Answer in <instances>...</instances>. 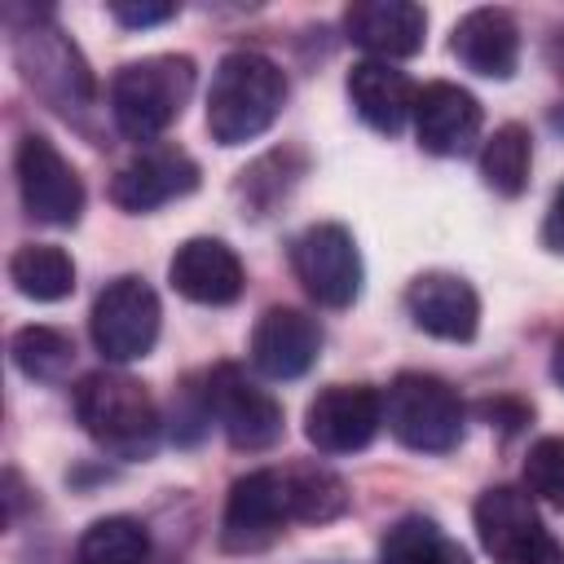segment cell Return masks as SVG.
<instances>
[{
    "label": "cell",
    "instance_id": "30",
    "mask_svg": "<svg viewBox=\"0 0 564 564\" xmlns=\"http://www.w3.org/2000/svg\"><path fill=\"white\" fill-rule=\"evenodd\" d=\"M524 564H564V546H560V542L546 533V538H542V542H538V546L524 555Z\"/></svg>",
    "mask_w": 564,
    "mask_h": 564
},
{
    "label": "cell",
    "instance_id": "7",
    "mask_svg": "<svg viewBox=\"0 0 564 564\" xmlns=\"http://www.w3.org/2000/svg\"><path fill=\"white\" fill-rule=\"evenodd\" d=\"M203 397H207V414L216 419V427L225 432V441L242 454H260L273 449L282 441V405L269 388H260L256 379H247L238 366H216L203 379Z\"/></svg>",
    "mask_w": 564,
    "mask_h": 564
},
{
    "label": "cell",
    "instance_id": "20",
    "mask_svg": "<svg viewBox=\"0 0 564 564\" xmlns=\"http://www.w3.org/2000/svg\"><path fill=\"white\" fill-rule=\"evenodd\" d=\"M414 97H419V88L392 62L366 57V62H357L348 70V101H352V110L375 132H383V137H397L414 119Z\"/></svg>",
    "mask_w": 564,
    "mask_h": 564
},
{
    "label": "cell",
    "instance_id": "2",
    "mask_svg": "<svg viewBox=\"0 0 564 564\" xmlns=\"http://www.w3.org/2000/svg\"><path fill=\"white\" fill-rule=\"evenodd\" d=\"M194 75H198L194 57H185V53H154V57L119 66L110 79L115 128L141 145L163 137L181 119V110L194 93Z\"/></svg>",
    "mask_w": 564,
    "mask_h": 564
},
{
    "label": "cell",
    "instance_id": "23",
    "mask_svg": "<svg viewBox=\"0 0 564 564\" xmlns=\"http://www.w3.org/2000/svg\"><path fill=\"white\" fill-rule=\"evenodd\" d=\"M282 480H286L291 520L326 524L348 511V485L326 463H291V467H282Z\"/></svg>",
    "mask_w": 564,
    "mask_h": 564
},
{
    "label": "cell",
    "instance_id": "27",
    "mask_svg": "<svg viewBox=\"0 0 564 564\" xmlns=\"http://www.w3.org/2000/svg\"><path fill=\"white\" fill-rule=\"evenodd\" d=\"M524 489L533 502L564 511V436H542L524 458Z\"/></svg>",
    "mask_w": 564,
    "mask_h": 564
},
{
    "label": "cell",
    "instance_id": "1",
    "mask_svg": "<svg viewBox=\"0 0 564 564\" xmlns=\"http://www.w3.org/2000/svg\"><path fill=\"white\" fill-rule=\"evenodd\" d=\"M286 106V75L256 48H234L216 62L207 88V132L216 145H247L273 128Z\"/></svg>",
    "mask_w": 564,
    "mask_h": 564
},
{
    "label": "cell",
    "instance_id": "24",
    "mask_svg": "<svg viewBox=\"0 0 564 564\" xmlns=\"http://www.w3.org/2000/svg\"><path fill=\"white\" fill-rule=\"evenodd\" d=\"M529 167H533V137H529L524 123H502L480 145V176L502 198H520L524 194Z\"/></svg>",
    "mask_w": 564,
    "mask_h": 564
},
{
    "label": "cell",
    "instance_id": "3",
    "mask_svg": "<svg viewBox=\"0 0 564 564\" xmlns=\"http://www.w3.org/2000/svg\"><path fill=\"white\" fill-rule=\"evenodd\" d=\"M75 414L84 432L119 458H150L159 445V405L145 383L123 370L84 375L75 388Z\"/></svg>",
    "mask_w": 564,
    "mask_h": 564
},
{
    "label": "cell",
    "instance_id": "31",
    "mask_svg": "<svg viewBox=\"0 0 564 564\" xmlns=\"http://www.w3.org/2000/svg\"><path fill=\"white\" fill-rule=\"evenodd\" d=\"M551 379L564 388V335L555 339V352H551Z\"/></svg>",
    "mask_w": 564,
    "mask_h": 564
},
{
    "label": "cell",
    "instance_id": "21",
    "mask_svg": "<svg viewBox=\"0 0 564 564\" xmlns=\"http://www.w3.org/2000/svg\"><path fill=\"white\" fill-rule=\"evenodd\" d=\"M9 282L35 304H57L75 291V260L53 242H26L9 260Z\"/></svg>",
    "mask_w": 564,
    "mask_h": 564
},
{
    "label": "cell",
    "instance_id": "25",
    "mask_svg": "<svg viewBox=\"0 0 564 564\" xmlns=\"http://www.w3.org/2000/svg\"><path fill=\"white\" fill-rule=\"evenodd\" d=\"M150 533L132 516H101L75 542V564H145Z\"/></svg>",
    "mask_w": 564,
    "mask_h": 564
},
{
    "label": "cell",
    "instance_id": "18",
    "mask_svg": "<svg viewBox=\"0 0 564 564\" xmlns=\"http://www.w3.org/2000/svg\"><path fill=\"white\" fill-rule=\"evenodd\" d=\"M344 31L375 62L414 57L427 40V13L410 0H357L344 9Z\"/></svg>",
    "mask_w": 564,
    "mask_h": 564
},
{
    "label": "cell",
    "instance_id": "8",
    "mask_svg": "<svg viewBox=\"0 0 564 564\" xmlns=\"http://www.w3.org/2000/svg\"><path fill=\"white\" fill-rule=\"evenodd\" d=\"M291 269L300 278V286L308 291V300H317L322 308H348L361 295V251L357 238L335 225H308L295 242H291Z\"/></svg>",
    "mask_w": 564,
    "mask_h": 564
},
{
    "label": "cell",
    "instance_id": "14",
    "mask_svg": "<svg viewBox=\"0 0 564 564\" xmlns=\"http://www.w3.org/2000/svg\"><path fill=\"white\" fill-rule=\"evenodd\" d=\"M480 123H485L480 101L467 88L449 84V79L423 84L419 97H414V137L436 159L467 154L480 141Z\"/></svg>",
    "mask_w": 564,
    "mask_h": 564
},
{
    "label": "cell",
    "instance_id": "15",
    "mask_svg": "<svg viewBox=\"0 0 564 564\" xmlns=\"http://www.w3.org/2000/svg\"><path fill=\"white\" fill-rule=\"evenodd\" d=\"M317 352H322L317 317H308L304 308H286V304H273L260 313L251 330V366L264 379H300L313 370Z\"/></svg>",
    "mask_w": 564,
    "mask_h": 564
},
{
    "label": "cell",
    "instance_id": "6",
    "mask_svg": "<svg viewBox=\"0 0 564 564\" xmlns=\"http://www.w3.org/2000/svg\"><path fill=\"white\" fill-rule=\"evenodd\" d=\"M159 322H163V308H159V295L145 278L137 273H123L115 282H106L93 300V317H88V330H93V344L106 361H137L154 348L159 339Z\"/></svg>",
    "mask_w": 564,
    "mask_h": 564
},
{
    "label": "cell",
    "instance_id": "12",
    "mask_svg": "<svg viewBox=\"0 0 564 564\" xmlns=\"http://www.w3.org/2000/svg\"><path fill=\"white\" fill-rule=\"evenodd\" d=\"M198 189V163L181 150V145H167V141H154V145H141L110 181V198L115 207L141 216V212H154L172 198H185Z\"/></svg>",
    "mask_w": 564,
    "mask_h": 564
},
{
    "label": "cell",
    "instance_id": "22",
    "mask_svg": "<svg viewBox=\"0 0 564 564\" xmlns=\"http://www.w3.org/2000/svg\"><path fill=\"white\" fill-rule=\"evenodd\" d=\"M379 564H471V560L454 538H445V529L432 516H401L379 542Z\"/></svg>",
    "mask_w": 564,
    "mask_h": 564
},
{
    "label": "cell",
    "instance_id": "16",
    "mask_svg": "<svg viewBox=\"0 0 564 564\" xmlns=\"http://www.w3.org/2000/svg\"><path fill=\"white\" fill-rule=\"evenodd\" d=\"M476 538L498 564H524V555L546 538V524L529 498V489L516 485H494L476 498L471 507Z\"/></svg>",
    "mask_w": 564,
    "mask_h": 564
},
{
    "label": "cell",
    "instance_id": "13",
    "mask_svg": "<svg viewBox=\"0 0 564 564\" xmlns=\"http://www.w3.org/2000/svg\"><path fill=\"white\" fill-rule=\"evenodd\" d=\"M405 313L423 335L467 344L480 330V295L463 273L427 269L405 286Z\"/></svg>",
    "mask_w": 564,
    "mask_h": 564
},
{
    "label": "cell",
    "instance_id": "19",
    "mask_svg": "<svg viewBox=\"0 0 564 564\" xmlns=\"http://www.w3.org/2000/svg\"><path fill=\"white\" fill-rule=\"evenodd\" d=\"M449 53L485 79H511L520 66V26L507 9L485 4L458 18L454 35H449Z\"/></svg>",
    "mask_w": 564,
    "mask_h": 564
},
{
    "label": "cell",
    "instance_id": "10",
    "mask_svg": "<svg viewBox=\"0 0 564 564\" xmlns=\"http://www.w3.org/2000/svg\"><path fill=\"white\" fill-rule=\"evenodd\" d=\"M383 427V392L370 383H330L304 410V436L317 454H357Z\"/></svg>",
    "mask_w": 564,
    "mask_h": 564
},
{
    "label": "cell",
    "instance_id": "9",
    "mask_svg": "<svg viewBox=\"0 0 564 564\" xmlns=\"http://www.w3.org/2000/svg\"><path fill=\"white\" fill-rule=\"evenodd\" d=\"M13 172H18V194H22L26 216H35L40 225H75L79 220L84 181L48 137L26 132L18 141Z\"/></svg>",
    "mask_w": 564,
    "mask_h": 564
},
{
    "label": "cell",
    "instance_id": "11",
    "mask_svg": "<svg viewBox=\"0 0 564 564\" xmlns=\"http://www.w3.org/2000/svg\"><path fill=\"white\" fill-rule=\"evenodd\" d=\"M282 524H291V502H286V480L282 467H256L234 480L225 516H220V546L234 555L264 551Z\"/></svg>",
    "mask_w": 564,
    "mask_h": 564
},
{
    "label": "cell",
    "instance_id": "4",
    "mask_svg": "<svg viewBox=\"0 0 564 564\" xmlns=\"http://www.w3.org/2000/svg\"><path fill=\"white\" fill-rule=\"evenodd\" d=\"M383 423L388 432L419 454H445L463 441V397L441 379L423 370H401L383 392Z\"/></svg>",
    "mask_w": 564,
    "mask_h": 564
},
{
    "label": "cell",
    "instance_id": "26",
    "mask_svg": "<svg viewBox=\"0 0 564 564\" xmlns=\"http://www.w3.org/2000/svg\"><path fill=\"white\" fill-rule=\"evenodd\" d=\"M9 352H13V366L35 383H57L75 366V344L57 326H22Z\"/></svg>",
    "mask_w": 564,
    "mask_h": 564
},
{
    "label": "cell",
    "instance_id": "29",
    "mask_svg": "<svg viewBox=\"0 0 564 564\" xmlns=\"http://www.w3.org/2000/svg\"><path fill=\"white\" fill-rule=\"evenodd\" d=\"M542 242H546L551 251H560V256H564V185L555 189V198H551V207H546V220H542Z\"/></svg>",
    "mask_w": 564,
    "mask_h": 564
},
{
    "label": "cell",
    "instance_id": "33",
    "mask_svg": "<svg viewBox=\"0 0 564 564\" xmlns=\"http://www.w3.org/2000/svg\"><path fill=\"white\" fill-rule=\"evenodd\" d=\"M551 123H555V128H560V132H564V106H560V110H555V115H551Z\"/></svg>",
    "mask_w": 564,
    "mask_h": 564
},
{
    "label": "cell",
    "instance_id": "17",
    "mask_svg": "<svg viewBox=\"0 0 564 564\" xmlns=\"http://www.w3.org/2000/svg\"><path fill=\"white\" fill-rule=\"evenodd\" d=\"M167 282L189 304L220 308V304H234L242 295L247 273H242V260H238V251L229 242H220V238H189V242L176 247V256L167 264Z\"/></svg>",
    "mask_w": 564,
    "mask_h": 564
},
{
    "label": "cell",
    "instance_id": "5",
    "mask_svg": "<svg viewBox=\"0 0 564 564\" xmlns=\"http://www.w3.org/2000/svg\"><path fill=\"white\" fill-rule=\"evenodd\" d=\"M13 62H18L26 88L40 93L53 110L70 115V110H84L93 101V70H88V62L70 44V35H62L48 18L44 22L35 18L31 26H18Z\"/></svg>",
    "mask_w": 564,
    "mask_h": 564
},
{
    "label": "cell",
    "instance_id": "32",
    "mask_svg": "<svg viewBox=\"0 0 564 564\" xmlns=\"http://www.w3.org/2000/svg\"><path fill=\"white\" fill-rule=\"evenodd\" d=\"M546 57L555 62V70L564 75V31H555V40H551V48H546Z\"/></svg>",
    "mask_w": 564,
    "mask_h": 564
},
{
    "label": "cell",
    "instance_id": "28",
    "mask_svg": "<svg viewBox=\"0 0 564 564\" xmlns=\"http://www.w3.org/2000/svg\"><path fill=\"white\" fill-rule=\"evenodd\" d=\"M110 18L128 31H141V26H159L167 18H176V4H132V0H110Z\"/></svg>",
    "mask_w": 564,
    "mask_h": 564
}]
</instances>
